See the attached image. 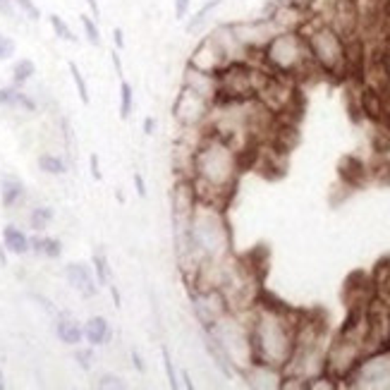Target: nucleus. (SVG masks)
<instances>
[{
	"label": "nucleus",
	"instance_id": "obj_2",
	"mask_svg": "<svg viewBox=\"0 0 390 390\" xmlns=\"http://www.w3.org/2000/svg\"><path fill=\"white\" fill-rule=\"evenodd\" d=\"M242 170V149L221 134L204 129L202 142L194 149L192 166H189L187 175L197 189L199 202L225 206L237 189Z\"/></svg>",
	"mask_w": 390,
	"mask_h": 390
},
{
	"label": "nucleus",
	"instance_id": "obj_12",
	"mask_svg": "<svg viewBox=\"0 0 390 390\" xmlns=\"http://www.w3.org/2000/svg\"><path fill=\"white\" fill-rule=\"evenodd\" d=\"M338 180L347 189H362L369 182V163L354 153H347L338 161Z\"/></svg>",
	"mask_w": 390,
	"mask_h": 390
},
{
	"label": "nucleus",
	"instance_id": "obj_13",
	"mask_svg": "<svg viewBox=\"0 0 390 390\" xmlns=\"http://www.w3.org/2000/svg\"><path fill=\"white\" fill-rule=\"evenodd\" d=\"M239 376L244 378L249 388H280L283 381V371L276 367H268L261 362H249L247 367L239 371Z\"/></svg>",
	"mask_w": 390,
	"mask_h": 390
},
{
	"label": "nucleus",
	"instance_id": "obj_16",
	"mask_svg": "<svg viewBox=\"0 0 390 390\" xmlns=\"http://www.w3.org/2000/svg\"><path fill=\"white\" fill-rule=\"evenodd\" d=\"M82 328H84V340H87L91 347H103V345H108L113 338L111 323L103 316H91Z\"/></svg>",
	"mask_w": 390,
	"mask_h": 390
},
{
	"label": "nucleus",
	"instance_id": "obj_47",
	"mask_svg": "<svg viewBox=\"0 0 390 390\" xmlns=\"http://www.w3.org/2000/svg\"><path fill=\"white\" fill-rule=\"evenodd\" d=\"M89 10H91V17L98 22V17H101V5H98V0H87Z\"/></svg>",
	"mask_w": 390,
	"mask_h": 390
},
{
	"label": "nucleus",
	"instance_id": "obj_4",
	"mask_svg": "<svg viewBox=\"0 0 390 390\" xmlns=\"http://www.w3.org/2000/svg\"><path fill=\"white\" fill-rule=\"evenodd\" d=\"M259 65L266 67L268 72L280 74V77H290L294 82H302L309 74H318L314 69L312 60H309L307 43H304V34L299 29H285L276 32L271 41L259 51Z\"/></svg>",
	"mask_w": 390,
	"mask_h": 390
},
{
	"label": "nucleus",
	"instance_id": "obj_11",
	"mask_svg": "<svg viewBox=\"0 0 390 390\" xmlns=\"http://www.w3.org/2000/svg\"><path fill=\"white\" fill-rule=\"evenodd\" d=\"M187 65H192V67H197V69H204V72L218 74L225 65H228V60H225V56L221 53V48L213 43V39L206 34V36L197 43L192 56L187 58Z\"/></svg>",
	"mask_w": 390,
	"mask_h": 390
},
{
	"label": "nucleus",
	"instance_id": "obj_41",
	"mask_svg": "<svg viewBox=\"0 0 390 390\" xmlns=\"http://www.w3.org/2000/svg\"><path fill=\"white\" fill-rule=\"evenodd\" d=\"M0 14L12 19L17 14V8H14V0H0Z\"/></svg>",
	"mask_w": 390,
	"mask_h": 390
},
{
	"label": "nucleus",
	"instance_id": "obj_3",
	"mask_svg": "<svg viewBox=\"0 0 390 390\" xmlns=\"http://www.w3.org/2000/svg\"><path fill=\"white\" fill-rule=\"evenodd\" d=\"M299 32L304 34L309 60L321 77H331L335 82L349 79L347 36H343L333 24H328L321 17H309Z\"/></svg>",
	"mask_w": 390,
	"mask_h": 390
},
{
	"label": "nucleus",
	"instance_id": "obj_32",
	"mask_svg": "<svg viewBox=\"0 0 390 390\" xmlns=\"http://www.w3.org/2000/svg\"><path fill=\"white\" fill-rule=\"evenodd\" d=\"M14 8H17V12H22L29 22H39V19H41V10H39V5L34 3V0H14Z\"/></svg>",
	"mask_w": 390,
	"mask_h": 390
},
{
	"label": "nucleus",
	"instance_id": "obj_27",
	"mask_svg": "<svg viewBox=\"0 0 390 390\" xmlns=\"http://www.w3.org/2000/svg\"><path fill=\"white\" fill-rule=\"evenodd\" d=\"M91 268H94V276H96L98 288H108V285L113 283V280H111V263H108L106 254H101V252L94 254Z\"/></svg>",
	"mask_w": 390,
	"mask_h": 390
},
{
	"label": "nucleus",
	"instance_id": "obj_22",
	"mask_svg": "<svg viewBox=\"0 0 390 390\" xmlns=\"http://www.w3.org/2000/svg\"><path fill=\"white\" fill-rule=\"evenodd\" d=\"M32 244V252L39 257L46 259H60L63 257V242L58 237H48V235H36V237H29Z\"/></svg>",
	"mask_w": 390,
	"mask_h": 390
},
{
	"label": "nucleus",
	"instance_id": "obj_14",
	"mask_svg": "<svg viewBox=\"0 0 390 390\" xmlns=\"http://www.w3.org/2000/svg\"><path fill=\"white\" fill-rule=\"evenodd\" d=\"M65 278H67L69 288L77 290L84 299L96 297L98 283H96V276H94L91 266H87V263H67V266H65Z\"/></svg>",
	"mask_w": 390,
	"mask_h": 390
},
{
	"label": "nucleus",
	"instance_id": "obj_35",
	"mask_svg": "<svg viewBox=\"0 0 390 390\" xmlns=\"http://www.w3.org/2000/svg\"><path fill=\"white\" fill-rule=\"evenodd\" d=\"M74 359H77V364L84 369V371H89V369L94 367V352L91 349H77V352H74Z\"/></svg>",
	"mask_w": 390,
	"mask_h": 390
},
{
	"label": "nucleus",
	"instance_id": "obj_49",
	"mask_svg": "<svg viewBox=\"0 0 390 390\" xmlns=\"http://www.w3.org/2000/svg\"><path fill=\"white\" fill-rule=\"evenodd\" d=\"M0 388H5V376H3V371H0Z\"/></svg>",
	"mask_w": 390,
	"mask_h": 390
},
{
	"label": "nucleus",
	"instance_id": "obj_43",
	"mask_svg": "<svg viewBox=\"0 0 390 390\" xmlns=\"http://www.w3.org/2000/svg\"><path fill=\"white\" fill-rule=\"evenodd\" d=\"M142 127H144V134H156L158 120L153 118V115H147V118H144V122H142Z\"/></svg>",
	"mask_w": 390,
	"mask_h": 390
},
{
	"label": "nucleus",
	"instance_id": "obj_39",
	"mask_svg": "<svg viewBox=\"0 0 390 390\" xmlns=\"http://www.w3.org/2000/svg\"><path fill=\"white\" fill-rule=\"evenodd\" d=\"M189 3L192 0H175V19H187Z\"/></svg>",
	"mask_w": 390,
	"mask_h": 390
},
{
	"label": "nucleus",
	"instance_id": "obj_5",
	"mask_svg": "<svg viewBox=\"0 0 390 390\" xmlns=\"http://www.w3.org/2000/svg\"><path fill=\"white\" fill-rule=\"evenodd\" d=\"M364 354H367L364 340L335 333L326 347V376H331L338 386H345Z\"/></svg>",
	"mask_w": 390,
	"mask_h": 390
},
{
	"label": "nucleus",
	"instance_id": "obj_29",
	"mask_svg": "<svg viewBox=\"0 0 390 390\" xmlns=\"http://www.w3.org/2000/svg\"><path fill=\"white\" fill-rule=\"evenodd\" d=\"M48 24H51V29H53V34L60 39V41H67V43H79V39L74 36V32H72V27H69L67 22H65L60 14L53 12L51 17H48Z\"/></svg>",
	"mask_w": 390,
	"mask_h": 390
},
{
	"label": "nucleus",
	"instance_id": "obj_23",
	"mask_svg": "<svg viewBox=\"0 0 390 390\" xmlns=\"http://www.w3.org/2000/svg\"><path fill=\"white\" fill-rule=\"evenodd\" d=\"M36 163H39V170L51 175V177H63V175L67 173V161H65L63 156H58V153H51V151L41 153Z\"/></svg>",
	"mask_w": 390,
	"mask_h": 390
},
{
	"label": "nucleus",
	"instance_id": "obj_28",
	"mask_svg": "<svg viewBox=\"0 0 390 390\" xmlns=\"http://www.w3.org/2000/svg\"><path fill=\"white\" fill-rule=\"evenodd\" d=\"M79 22H82V32L84 39L91 43L94 48H101L103 46V39H101V29H98V22L91 17V14H79Z\"/></svg>",
	"mask_w": 390,
	"mask_h": 390
},
{
	"label": "nucleus",
	"instance_id": "obj_34",
	"mask_svg": "<svg viewBox=\"0 0 390 390\" xmlns=\"http://www.w3.org/2000/svg\"><path fill=\"white\" fill-rule=\"evenodd\" d=\"M14 51H17V43H14V39L8 36V34H0V63H5V60L12 58Z\"/></svg>",
	"mask_w": 390,
	"mask_h": 390
},
{
	"label": "nucleus",
	"instance_id": "obj_6",
	"mask_svg": "<svg viewBox=\"0 0 390 390\" xmlns=\"http://www.w3.org/2000/svg\"><path fill=\"white\" fill-rule=\"evenodd\" d=\"M347 388H390V345L381 349H371L359 359L357 369L345 383Z\"/></svg>",
	"mask_w": 390,
	"mask_h": 390
},
{
	"label": "nucleus",
	"instance_id": "obj_24",
	"mask_svg": "<svg viewBox=\"0 0 390 390\" xmlns=\"http://www.w3.org/2000/svg\"><path fill=\"white\" fill-rule=\"evenodd\" d=\"M36 74V63L32 58H19L12 65V84L14 87H24L27 82H32Z\"/></svg>",
	"mask_w": 390,
	"mask_h": 390
},
{
	"label": "nucleus",
	"instance_id": "obj_7",
	"mask_svg": "<svg viewBox=\"0 0 390 390\" xmlns=\"http://www.w3.org/2000/svg\"><path fill=\"white\" fill-rule=\"evenodd\" d=\"M211 108H213L211 101L187 91V89H180L177 98L173 103V118L182 129H202L208 124Z\"/></svg>",
	"mask_w": 390,
	"mask_h": 390
},
{
	"label": "nucleus",
	"instance_id": "obj_20",
	"mask_svg": "<svg viewBox=\"0 0 390 390\" xmlns=\"http://www.w3.org/2000/svg\"><path fill=\"white\" fill-rule=\"evenodd\" d=\"M56 335L60 343L65 345H79L84 340V328L79 326V321H74L72 316H67V314H60L58 321H56Z\"/></svg>",
	"mask_w": 390,
	"mask_h": 390
},
{
	"label": "nucleus",
	"instance_id": "obj_10",
	"mask_svg": "<svg viewBox=\"0 0 390 390\" xmlns=\"http://www.w3.org/2000/svg\"><path fill=\"white\" fill-rule=\"evenodd\" d=\"M182 89H187V91L197 94V96H202L213 103L218 98V74L204 72V69H197V67H192V65L184 63Z\"/></svg>",
	"mask_w": 390,
	"mask_h": 390
},
{
	"label": "nucleus",
	"instance_id": "obj_26",
	"mask_svg": "<svg viewBox=\"0 0 390 390\" xmlns=\"http://www.w3.org/2000/svg\"><path fill=\"white\" fill-rule=\"evenodd\" d=\"M53 216H56V213H53V208L51 206H34L32 211H29V228L34 230V232H43V230L48 228V225H51V221H53Z\"/></svg>",
	"mask_w": 390,
	"mask_h": 390
},
{
	"label": "nucleus",
	"instance_id": "obj_33",
	"mask_svg": "<svg viewBox=\"0 0 390 390\" xmlns=\"http://www.w3.org/2000/svg\"><path fill=\"white\" fill-rule=\"evenodd\" d=\"M161 354H163V369H166V376H168V386H170V388H180L177 371H175V362H173V354H170L168 347H163Z\"/></svg>",
	"mask_w": 390,
	"mask_h": 390
},
{
	"label": "nucleus",
	"instance_id": "obj_36",
	"mask_svg": "<svg viewBox=\"0 0 390 390\" xmlns=\"http://www.w3.org/2000/svg\"><path fill=\"white\" fill-rule=\"evenodd\" d=\"M378 56V60H381V67L383 72H386L388 82H390V43L388 46H376V51H373Z\"/></svg>",
	"mask_w": 390,
	"mask_h": 390
},
{
	"label": "nucleus",
	"instance_id": "obj_44",
	"mask_svg": "<svg viewBox=\"0 0 390 390\" xmlns=\"http://www.w3.org/2000/svg\"><path fill=\"white\" fill-rule=\"evenodd\" d=\"M129 357H132V367L137 369L139 373H144V371H147V364H144L142 354H139L137 349H132V352H129Z\"/></svg>",
	"mask_w": 390,
	"mask_h": 390
},
{
	"label": "nucleus",
	"instance_id": "obj_17",
	"mask_svg": "<svg viewBox=\"0 0 390 390\" xmlns=\"http://www.w3.org/2000/svg\"><path fill=\"white\" fill-rule=\"evenodd\" d=\"M0 199H3L5 208H14L27 199V187L19 177L14 175H5L3 182H0Z\"/></svg>",
	"mask_w": 390,
	"mask_h": 390
},
{
	"label": "nucleus",
	"instance_id": "obj_9",
	"mask_svg": "<svg viewBox=\"0 0 390 390\" xmlns=\"http://www.w3.org/2000/svg\"><path fill=\"white\" fill-rule=\"evenodd\" d=\"M376 299V290H373L371 276L364 271L349 273L343 288V302L347 309H367L369 304Z\"/></svg>",
	"mask_w": 390,
	"mask_h": 390
},
{
	"label": "nucleus",
	"instance_id": "obj_15",
	"mask_svg": "<svg viewBox=\"0 0 390 390\" xmlns=\"http://www.w3.org/2000/svg\"><path fill=\"white\" fill-rule=\"evenodd\" d=\"M0 106L12 108V111H24V113H36L39 101L27 94L22 87H0Z\"/></svg>",
	"mask_w": 390,
	"mask_h": 390
},
{
	"label": "nucleus",
	"instance_id": "obj_18",
	"mask_svg": "<svg viewBox=\"0 0 390 390\" xmlns=\"http://www.w3.org/2000/svg\"><path fill=\"white\" fill-rule=\"evenodd\" d=\"M3 247L8 249L10 254H17V257H24L27 252H32V244H29V235L24 232L17 225H5L3 228Z\"/></svg>",
	"mask_w": 390,
	"mask_h": 390
},
{
	"label": "nucleus",
	"instance_id": "obj_46",
	"mask_svg": "<svg viewBox=\"0 0 390 390\" xmlns=\"http://www.w3.org/2000/svg\"><path fill=\"white\" fill-rule=\"evenodd\" d=\"M89 161H91V175H94V180H101L103 175H101V166H98V156H96V153H91V158H89Z\"/></svg>",
	"mask_w": 390,
	"mask_h": 390
},
{
	"label": "nucleus",
	"instance_id": "obj_40",
	"mask_svg": "<svg viewBox=\"0 0 390 390\" xmlns=\"http://www.w3.org/2000/svg\"><path fill=\"white\" fill-rule=\"evenodd\" d=\"M132 180H134V189H137V194L144 199V197H147V182H144V175L137 170V173L132 175Z\"/></svg>",
	"mask_w": 390,
	"mask_h": 390
},
{
	"label": "nucleus",
	"instance_id": "obj_48",
	"mask_svg": "<svg viewBox=\"0 0 390 390\" xmlns=\"http://www.w3.org/2000/svg\"><path fill=\"white\" fill-rule=\"evenodd\" d=\"M182 381H184V386H187V388H192V386H194L192 378H189V371H187V369H182Z\"/></svg>",
	"mask_w": 390,
	"mask_h": 390
},
{
	"label": "nucleus",
	"instance_id": "obj_30",
	"mask_svg": "<svg viewBox=\"0 0 390 390\" xmlns=\"http://www.w3.org/2000/svg\"><path fill=\"white\" fill-rule=\"evenodd\" d=\"M134 113V89L129 82L120 79V118L127 120Z\"/></svg>",
	"mask_w": 390,
	"mask_h": 390
},
{
	"label": "nucleus",
	"instance_id": "obj_1",
	"mask_svg": "<svg viewBox=\"0 0 390 390\" xmlns=\"http://www.w3.org/2000/svg\"><path fill=\"white\" fill-rule=\"evenodd\" d=\"M244 321H247L249 345H252V362L268 364L283 371L297 343V309H290L288 304L261 290L257 304L244 312Z\"/></svg>",
	"mask_w": 390,
	"mask_h": 390
},
{
	"label": "nucleus",
	"instance_id": "obj_8",
	"mask_svg": "<svg viewBox=\"0 0 390 390\" xmlns=\"http://www.w3.org/2000/svg\"><path fill=\"white\" fill-rule=\"evenodd\" d=\"M189 297H192V312L197 321L202 323V328H211L218 318L232 312L225 292L218 288H192Z\"/></svg>",
	"mask_w": 390,
	"mask_h": 390
},
{
	"label": "nucleus",
	"instance_id": "obj_42",
	"mask_svg": "<svg viewBox=\"0 0 390 390\" xmlns=\"http://www.w3.org/2000/svg\"><path fill=\"white\" fill-rule=\"evenodd\" d=\"M113 43H115V51H124V46H127V41H124V32L120 27L113 29Z\"/></svg>",
	"mask_w": 390,
	"mask_h": 390
},
{
	"label": "nucleus",
	"instance_id": "obj_45",
	"mask_svg": "<svg viewBox=\"0 0 390 390\" xmlns=\"http://www.w3.org/2000/svg\"><path fill=\"white\" fill-rule=\"evenodd\" d=\"M111 60H113V67H115V74H118L120 79H124L122 77V58H120V51H111Z\"/></svg>",
	"mask_w": 390,
	"mask_h": 390
},
{
	"label": "nucleus",
	"instance_id": "obj_38",
	"mask_svg": "<svg viewBox=\"0 0 390 390\" xmlns=\"http://www.w3.org/2000/svg\"><path fill=\"white\" fill-rule=\"evenodd\" d=\"M127 383L122 381V378L113 376V373H103L101 378H98V388H124Z\"/></svg>",
	"mask_w": 390,
	"mask_h": 390
},
{
	"label": "nucleus",
	"instance_id": "obj_25",
	"mask_svg": "<svg viewBox=\"0 0 390 390\" xmlns=\"http://www.w3.org/2000/svg\"><path fill=\"white\" fill-rule=\"evenodd\" d=\"M369 180L378 184H390V156L373 153L371 163H369Z\"/></svg>",
	"mask_w": 390,
	"mask_h": 390
},
{
	"label": "nucleus",
	"instance_id": "obj_37",
	"mask_svg": "<svg viewBox=\"0 0 390 390\" xmlns=\"http://www.w3.org/2000/svg\"><path fill=\"white\" fill-rule=\"evenodd\" d=\"M271 5H283V8H304L312 10L316 0H268Z\"/></svg>",
	"mask_w": 390,
	"mask_h": 390
},
{
	"label": "nucleus",
	"instance_id": "obj_19",
	"mask_svg": "<svg viewBox=\"0 0 390 390\" xmlns=\"http://www.w3.org/2000/svg\"><path fill=\"white\" fill-rule=\"evenodd\" d=\"M221 3L223 0H206V3H204L202 8L192 14V17H187V22H184V32H187L189 36H199V34H204V29H206L208 22H211V12Z\"/></svg>",
	"mask_w": 390,
	"mask_h": 390
},
{
	"label": "nucleus",
	"instance_id": "obj_31",
	"mask_svg": "<svg viewBox=\"0 0 390 390\" xmlns=\"http://www.w3.org/2000/svg\"><path fill=\"white\" fill-rule=\"evenodd\" d=\"M69 77H72L74 87H77L79 101H82L84 106H89V101H91V96H89V84H87V79H84V74L77 63H69Z\"/></svg>",
	"mask_w": 390,
	"mask_h": 390
},
{
	"label": "nucleus",
	"instance_id": "obj_21",
	"mask_svg": "<svg viewBox=\"0 0 390 390\" xmlns=\"http://www.w3.org/2000/svg\"><path fill=\"white\" fill-rule=\"evenodd\" d=\"M373 283V290H376V297L381 299H390V257H383L376 261L373 271L369 273Z\"/></svg>",
	"mask_w": 390,
	"mask_h": 390
}]
</instances>
